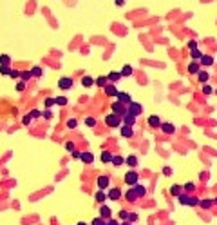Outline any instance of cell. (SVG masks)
Segmentation results:
<instances>
[{
	"label": "cell",
	"instance_id": "41",
	"mask_svg": "<svg viewBox=\"0 0 217 225\" xmlns=\"http://www.w3.org/2000/svg\"><path fill=\"white\" fill-rule=\"evenodd\" d=\"M67 127H69V129H76V127H78V120H76V118H69V120H67Z\"/></svg>",
	"mask_w": 217,
	"mask_h": 225
},
{
	"label": "cell",
	"instance_id": "48",
	"mask_svg": "<svg viewBox=\"0 0 217 225\" xmlns=\"http://www.w3.org/2000/svg\"><path fill=\"white\" fill-rule=\"evenodd\" d=\"M16 91H18V93H22V91H25V82H24V80L16 84Z\"/></svg>",
	"mask_w": 217,
	"mask_h": 225
},
{
	"label": "cell",
	"instance_id": "4",
	"mask_svg": "<svg viewBox=\"0 0 217 225\" xmlns=\"http://www.w3.org/2000/svg\"><path fill=\"white\" fill-rule=\"evenodd\" d=\"M127 111H129V113H130V114H134V116H136V118H138V116H139V114H143V105H141V104H138V102H134V100H132V102H130V104H129V105H127Z\"/></svg>",
	"mask_w": 217,
	"mask_h": 225
},
{
	"label": "cell",
	"instance_id": "34",
	"mask_svg": "<svg viewBox=\"0 0 217 225\" xmlns=\"http://www.w3.org/2000/svg\"><path fill=\"white\" fill-rule=\"evenodd\" d=\"M11 64V56L9 55H0V65H9Z\"/></svg>",
	"mask_w": 217,
	"mask_h": 225
},
{
	"label": "cell",
	"instance_id": "57",
	"mask_svg": "<svg viewBox=\"0 0 217 225\" xmlns=\"http://www.w3.org/2000/svg\"><path fill=\"white\" fill-rule=\"evenodd\" d=\"M127 0H116V5H125Z\"/></svg>",
	"mask_w": 217,
	"mask_h": 225
},
{
	"label": "cell",
	"instance_id": "13",
	"mask_svg": "<svg viewBox=\"0 0 217 225\" xmlns=\"http://www.w3.org/2000/svg\"><path fill=\"white\" fill-rule=\"evenodd\" d=\"M100 216H101L103 220H110V216H112V211H110L107 205H101V207H100Z\"/></svg>",
	"mask_w": 217,
	"mask_h": 225
},
{
	"label": "cell",
	"instance_id": "31",
	"mask_svg": "<svg viewBox=\"0 0 217 225\" xmlns=\"http://www.w3.org/2000/svg\"><path fill=\"white\" fill-rule=\"evenodd\" d=\"M188 196H190L188 193H181V194L177 196V200H179V203H181V205H187V203H188Z\"/></svg>",
	"mask_w": 217,
	"mask_h": 225
},
{
	"label": "cell",
	"instance_id": "60",
	"mask_svg": "<svg viewBox=\"0 0 217 225\" xmlns=\"http://www.w3.org/2000/svg\"><path fill=\"white\" fill-rule=\"evenodd\" d=\"M214 205H217V198H215V200H214Z\"/></svg>",
	"mask_w": 217,
	"mask_h": 225
},
{
	"label": "cell",
	"instance_id": "54",
	"mask_svg": "<svg viewBox=\"0 0 217 225\" xmlns=\"http://www.w3.org/2000/svg\"><path fill=\"white\" fill-rule=\"evenodd\" d=\"M163 174H165V176H172V169H170V167H165V169H163Z\"/></svg>",
	"mask_w": 217,
	"mask_h": 225
},
{
	"label": "cell",
	"instance_id": "42",
	"mask_svg": "<svg viewBox=\"0 0 217 225\" xmlns=\"http://www.w3.org/2000/svg\"><path fill=\"white\" fill-rule=\"evenodd\" d=\"M118 216H120V220H121V222H127V220H129V211H125V209H121Z\"/></svg>",
	"mask_w": 217,
	"mask_h": 225
},
{
	"label": "cell",
	"instance_id": "28",
	"mask_svg": "<svg viewBox=\"0 0 217 225\" xmlns=\"http://www.w3.org/2000/svg\"><path fill=\"white\" fill-rule=\"evenodd\" d=\"M42 67L40 65H34V67H31V74H33V78H40L42 76Z\"/></svg>",
	"mask_w": 217,
	"mask_h": 225
},
{
	"label": "cell",
	"instance_id": "58",
	"mask_svg": "<svg viewBox=\"0 0 217 225\" xmlns=\"http://www.w3.org/2000/svg\"><path fill=\"white\" fill-rule=\"evenodd\" d=\"M120 225H132V223H130V222L127 220V222H121V223H120Z\"/></svg>",
	"mask_w": 217,
	"mask_h": 225
},
{
	"label": "cell",
	"instance_id": "38",
	"mask_svg": "<svg viewBox=\"0 0 217 225\" xmlns=\"http://www.w3.org/2000/svg\"><path fill=\"white\" fill-rule=\"evenodd\" d=\"M190 56H192L194 60H201V56H203V53H201L199 49H192V53H190Z\"/></svg>",
	"mask_w": 217,
	"mask_h": 225
},
{
	"label": "cell",
	"instance_id": "22",
	"mask_svg": "<svg viewBox=\"0 0 217 225\" xmlns=\"http://www.w3.org/2000/svg\"><path fill=\"white\" fill-rule=\"evenodd\" d=\"M123 124H125V125H134V124H136V116L130 114V113H127V114L123 116Z\"/></svg>",
	"mask_w": 217,
	"mask_h": 225
},
{
	"label": "cell",
	"instance_id": "26",
	"mask_svg": "<svg viewBox=\"0 0 217 225\" xmlns=\"http://www.w3.org/2000/svg\"><path fill=\"white\" fill-rule=\"evenodd\" d=\"M81 85L83 87H92L94 85V78L92 76H83L81 78Z\"/></svg>",
	"mask_w": 217,
	"mask_h": 225
},
{
	"label": "cell",
	"instance_id": "53",
	"mask_svg": "<svg viewBox=\"0 0 217 225\" xmlns=\"http://www.w3.org/2000/svg\"><path fill=\"white\" fill-rule=\"evenodd\" d=\"M11 78H20V71H16V69H11V74H9Z\"/></svg>",
	"mask_w": 217,
	"mask_h": 225
},
{
	"label": "cell",
	"instance_id": "36",
	"mask_svg": "<svg viewBox=\"0 0 217 225\" xmlns=\"http://www.w3.org/2000/svg\"><path fill=\"white\" fill-rule=\"evenodd\" d=\"M194 189H196V184H194V182H187V184L183 185V191H187V193H192Z\"/></svg>",
	"mask_w": 217,
	"mask_h": 225
},
{
	"label": "cell",
	"instance_id": "50",
	"mask_svg": "<svg viewBox=\"0 0 217 225\" xmlns=\"http://www.w3.org/2000/svg\"><path fill=\"white\" fill-rule=\"evenodd\" d=\"M22 122H24V125H29V124H31V122H33V118H31V116H29V114H25V116H24V118H22Z\"/></svg>",
	"mask_w": 217,
	"mask_h": 225
},
{
	"label": "cell",
	"instance_id": "14",
	"mask_svg": "<svg viewBox=\"0 0 217 225\" xmlns=\"http://www.w3.org/2000/svg\"><path fill=\"white\" fill-rule=\"evenodd\" d=\"M208 80H210V73L208 71H199L197 73V82L199 84H206Z\"/></svg>",
	"mask_w": 217,
	"mask_h": 225
},
{
	"label": "cell",
	"instance_id": "33",
	"mask_svg": "<svg viewBox=\"0 0 217 225\" xmlns=\"http://www.w3.org/2000/svg\"><path fill=\"white\" fill-rule=\"evenodd\" d=\"M199 202H201L199 198H196V196H188V203H187V205H190V207H197Z\"/></svg>",
	"mask_w": 217,
	"mask_h": 225
},
{
	"label": "cell",
	"instance_id": "18",
	"mask_svg": "<svg viewBox=\"0 0 217 225\" xmlns=\"http://www.w3.org/2000/svg\"><path fill=\"white\" fill-rule=\"evenodd\" d=\"M125 164H127L129 167H136V165H138V156H136V154H129V156L125 158Z\"/></svg>",
	"mask_w": 217,
	"mask_h": 225
},
{
	"label": "cell",
	"instance_id": "46",
	"mask_svg": "<svg viewBox=\"0 0 217 225\" xmlns=\"http://www.w3.org/2000/svg\"><path fill=\"white\" fill-rule=\"evenodd\" d=\"M29 116H31V118H33V120H36V118H40V116H42V113H40V111H38V109H33V111H31V113H29Z\"/></svg>",
	"mask_w": 217,
	"mask_h": 225
},
{
	"label": "cell",
	"instance_id": "12",
	"mask_svg": "<svg viewBox=\"0 0 217 225\" xmlns=\"http://www.w3.org/2000/svg\"><path fill=\"white\" fill-rule=\"evenodd\" d=\"M201 71V64H199V60H194L190 65H188V73L190 74H197Z\"/></svg>",
	"mask_w": 217,
	"mask_h": 225
},
{
	"label": "cell",
	"instance_id": "1",
	"mask_svg": "<svg viewBox=\"0 0 217 225\" xmlns=\"http://www.w3.org/2000/svg\"><path fill=\"white\" fill-rule=\"evenodd\" d=\"M121 122H123V118H121V116H118L116 113H109V114L105 116V124H107L109 127H120V125H121Z\"/></svg>",
	"mask_w": 217,
	"mask_h": 225
},
{
	"label": "cell",
	"instance_id": "37",
	"mask_svg": "<svg viewBox=\"0 0 217 225\" xmlns=\"http://www.w3.org/2000/svg\"><path fill=\"white\" fill-rule=\"evenodd\" d=\"M0 74L2 76H9L11 74V67L9 65H0Z\"/></svg>",
	"mask_w": 217,
	"mask_h": 225
},
{
	"label": "cell",
	"instance_id": "25",
	"mask_svg": "<svg viewBox=\"0 0 217 225\" xmlns=\"http://www.w3.org/2000/svg\"><path fill=\"white\" fill-rule=\"evenodd\" d=\"M94 200H96L98 203H103V202H105V200H109V198H107V193H105V191H98V193H96V196H94Z\"/></svg>",
	"mask_w": 217,
	"mask_h": 225
},
{
	"label": "cell",
	"instance_id": "2",
	"mask_svg": "<svg viewBox=\"0 0 217 225\" xmlns=\"http://www.w3.org/2000/svg\"><path fill=\"white\" fill-rule=\"evenodd\" d=\"M110 109H112V113H116V114H118V116H121V118L129 113V111H127V105H125V104H121V102H118V100H116V102H112Z\"/></svg>",
	"mask_w": 217,
	"mask_h": 225
},
{
	"label": "cell",
	"instance_id": "19",
	"mask_svg": "<svg viewBox=\"0 0 217 225\" xmlns=\"http://www.w3.org/2000/svg\"><path fill=\"white\" fill-rule=\"evenodd\" d=\"M132 189L136 191V194H138V198H143V196L147 194V189H145V185H139V184H136V185H134Z\"/></svg>",
	"mask_w": 217,
	"mask_h": 225
},
{
	"label": "cell",
	"instance_id": "35",
	"mask_svg": "<svg viewBox=\"0 0 217 225\" xmlns=\"http://www.w3.org/2000/svg\"><path fill=\"white\" fill-rule=\"evenodd\" d=\"M20 78H22L24 82H27V80L33 78V74H31V71H20Z\"/></svg>",
	"mask_w": 217,
	"mask_h": 225
},
{
	"label": "cell",
	"instance_id": "29",
	"mask_svg": "<svg viewBox=\"0 0 217 225\" xmlns=\"http://www.w3.org/2000/svg\"><path fill=\"white\" fill-rule=\"evenodd\" d=\"M94 84L100 85V87H105V85L109 84V78H107V76H98V78L94 80Z\"/></svg>",
	"mask_w": 217,
	"mask_h": 225
},
{
	"label": "cell",
	"instance_id": "59",
	"mask_svg": "<svg viewBox=\"0 0 217 225\" xmlns=\"http://www.w3.org/2000/svg\"><path fill=\"white\" fill-rule=\"evenodd\" d=\"M78 225H87V223H85V222H80V223H78Z\"/></svg>",
	"mask_w": 217,
	"mask_h": 225
},
{
	"label": "cell",
	"instance_id": "51",
	"mask_svg": "<svg viewBox=\"0 0 217 225\" xmlns=\"http://www.w3.org/2000/svg\"><path fill=\"white\" fill-rule=\"evenodd\" d=\"M65 149H67L69 153H72V151H74V142H67V144H65Z\"/></svg>",
	"mask_w": 217,
	"mask_h": 225
},
{
	"label": "cell",
	"instance_id": "44",
	"mask_svg": "<svg viewBox=\"0 0 217 225\" xmlns=\"http://www.w3.org/2000/svg\"><path fill=\"white\" fill-rule=\"evenodd\" d=\"M56 105H67V98L65 96H56Z\"/></svg>",
	"mask_w": 217,
	"mask_h": 225
},
{
	"label": "cell",
	"instance_id": "30",
	"mask_svg": "<svg viewBox=\"0 0 217 225\" xmlns=\"http://www.w3.org/2000/svg\"><path fill=\"white\" fill-rule=\"evenodd\" d=\"M123 162H125V158L123 156H112V165H116V167H120V165H123Z\"/></svg>",
	"mask_w": 217,
	"mask_h": 225
},
{
	"label": "cell",
	"instance_id": "27",
	"mask_svg": "<svg viewBox=\"0 0 217 225\" xmlns=\"http://www.w3.org/2000/svg\"><path fill=\"white\" fill-rule=\"evenodd\" d=\"M112 156H114L112 153H109V151H103V153H101V158H100V160H101L103 164H109V162H112Z\"/></svg>",
	"mask_w": 217,
	"mask_h": 225
},
{
	"label": "cell",
	"instance_id": "20",
	"mask_svg": "<svg viewBox=\"0 0 217 225\" xmlns=\"http://www.w3.org/2000/svg\"><path fill=\"white\" fill-rule=\"evenodd\" d=\"M199 64H201V65H208V67H210V65L214 64V56L203 55V56H201V60H199Z\"/></svg>",
	"mask_w": 217,
	"mask_h": 225
},
{
	"label": "cell",
	"instance_id": "5",
	"mask_svg": "<svg viewBox=\"0 0 217 225\" xmlns=\"http://www.w3.org/2000/svg\"><path fill=\"white\" fill-rule=\"evenodd\" d=\"M96 185H98V189H100V191H105V189H109V185H110V178H109V176H105V174H101V176H98Z\"/></svg>",
	"mask_w": 217,
	"mask_h": 225
},
{
	"label": "cell",
	"instance_id": "40",
	"mask_svg": "<svg viewBox=\"0 0 217 225\" xmlns=\"http://www.w3.org/2000/svg\"><path fill=\"white\" fill-rule=\"evenodd\" d=\"M85 125H87V127H96V118L87 116V118H85Z\"/></svg>",
	"mask_w": 217,
	"mask_h": 225
},
{
	"label": "cell",
	"instance_id": "21",
	"mask_svg": "<svg viewBox=\"0 0 217 225\" xmlns=\"http://www.w3.org/2000/svg\"><path fill=\"white\" fill-rule=\"evenodd\" d=\"M107 78H109V82H110V84H116V82L121 78V74H120V71H110Z\"/></svg>",
	"mask_w": 217,
	"mask_h": 225
},
{
	"label": "cell",
	"instance_id": "9",
	"mask_svg": "<svg viewBox=\"0 0 217 225\" xmlns=\"http://www.w3.org/2000/svg\"><path fill=\"white\" fill-rule=\"evenodd\" d=\"M107 198H109V200H112V202H118V200L121 198V191H120L118 187H110V189H109Z\"/></svg>",
	"mask_w": 217,
	"mask_h": 225
},
{
	"label": "cell",
	"instance_id": "3",
	"mask_svg": "<svg viewBox=\"0 0 217 225\" xmlns=\"http://www.w3.org/2000/svg\"><path fill=\"white\" fill-rule=\"evenodd\" d=\"M125 184L127 185H136V184H139V174H138V171H127L125 173Z\"/></svg>",
	"mask_w": 217,
	"mask_h": 225
},
{
	"label": "cell",
	"instance_id": "7",
	"mask_svg": "<svg viewBox=\"0 0 217 225\" xmlns=\"http://www.w3.org/2000/svg\"><path fill=\"white\" fill-rule=\"evenodd\" d=\"M159 129H161L165 134H174V133H176V125H174V124H170V122H161Z\"/></svg>",
	"mask_w": 217,
	"mask_h": 225
},
{
	"label": "cell",
	"instance_id": "17",
	"mask_svg": "<svg viewBox=\"0 0 217 225\" xmlns=\"http://www.w3.org/2000/svg\"><path fill=\"white\" fill-rule=\"evenodd\" d=\"M132 73H134V67H132V65H129V64H127V65H123V67L120 69V74H121V76H130Z\"/></svg>",
	"mask_w": 217,
	"mask_h": 225
},
{
	"label": "cell",
	"instance_id": "15",
	"mask_svg": "<svg viewBox=\"0 0 217 225\" xmlns=\"http://www.w3.org/2000/svg\"><path fill=\"white\" fill-rule=\"evenodd\" d=\"M80 160H81L83 164H92V162H94V154H92V153H89V151H85V153H81Z\"/></svg>",
	"mask_w": 217,
	"mask_h": 225
},
{
	"label": "cell",
	"instance_id": "24",
	"mask_svg": "<svg viewBox=\"0 0 217 225\" xmlns=\"http://www.w3.org/2000/svg\"><path fill=\"white\" fill-rule=\"evenodd\" d=\"M148 125L150 127H159L161 125V120H159V116H148Z\"/></svg>",
	"mask_w": 217,
	"mask_h": 225
},
{
	"label": "cell",
	"instance_id": "52",
	"mask_svg": "<svg viewBox=\"0 0 217 225\" xmlns=\"http://www.w3.org/2000/svg\"><path fill=\"white\" fill-rule=\"evenodd\" d=\"M197 45H199L197 40H190V42H188V47H190V49H197Z\"/></svg>",
	"mask_w": 217,
	"mask_h": 225
},
{
	"label": "cell",
	"instance_id": "16",
	"mask_svg": "<svg viewBox=\"0 0 217 225\" xmlns=\"http://www.w3.org/2000/svg\"><path fill=\"white\" fill-rule=\"evenodd\" d=\"M125 200H127V202H138L139 198H138V194H136V191H134V189L130 187V189H129V191L125 193Z\"/></svg>",
	"mask_w": 217,
	"mask_h": 225
},
{
	"label": "cell",
	"instance_id": "45",
	"mask_svg": "<svg viewBox=\"0 0 217 225\" xmlns=\"http://www.w3.org/2000/svg\"><path fill=\"white\" fill-rule=\"evenodd\" d=\"M53 105H56V100H54V98H45V107L51 109Z\"/></svg>",
	"mask_w": 217,
	"mask_h": 225
},
{
	"label": "cell",
	"instance_id": "49",
	"mask_svg": "<svg viewBox=\"0 0 217 225\" xmlns=\"http://www.w3.org/2000/svg\"><path fill=\"white\" fill-rule=\"evenodd\" d=\"M129 222H130V223L138 222V213H129Z\"/></svg>",
	"mask_w": 217,
	"mask_h": 225
},
{
	"label": "cell",
	"instance_id": "55",
	"mask_svg": "<svg viewBox=\"0 0 217 225\" xmlns=\"http://www.w3.org/2000/svg\"><path fill=\"white\" fill-rule=\"evenodd\" d=\"M80 156H81V153H78V151H72V158H76V160H80Z\"/></svg>",
	"mask_w": 217,
	"mask_h": 225
},
{
	"label": "cell",
	"instance_id": "8",
	"mask_svg": "<svg viewBox=\"0 0 217 225\" xmlns=\"http://www.w3.org/2000/svg\"><path fill=\"white\" fill-rule=\"evenodd\" d=\"M116 98H118V102H121V104H125V105H129V104L132 102V96H130L129 93H123V91H118Z\"/></svg>",
	"mask_w": 217,
	"mask_h": 225
},
{
	"label": "cell",
	"instance_id": "32",
	"mask_svg": "<svg viewBox=\"0 0 217 225\" xmlns=\"http://www.w3.org/2000/svg\"><path fill=\"white\" fill-rule=\"evenodd\" d=\"M199 205H201L203 209H210V207L214 205V200H210V198H206V200H201V202H199Z\"/></svg>",
	"mask_w": 217,
	"mask_h": 225
},
{
	"label": "cell",
	"instance_id": "39",
	"mask_svg": "<svg viewBox=\"0 0 217 225\" xmlns=\"http://www.w3.org/2000/svg\"><path fill=\"white\" fill-rule=\"evenodd\" d=\"M214 93V87L210 84H203V94H212Z\"/></svg>",
	"mask_w": 217,
	"mask_h": 225
},
{
	"label": "cell",
	"instance_id": "11",
	"mask_svg": "<svg viewBox=\"0 0 217 225\" xmlns=\"http://www.w3.org/2000/svg\"><path fill=\"white\" fill-rule=\"evenodd\" d=\"M120 133H121L123 138H132V136H134V129H132V125H125V124H123V127L120 129Z\"/></svg>",
	"mask_w": 217,
	"mask_h": 225
},
{
	"label": "cell",
	"instance_id": "23",
	"mask_svg": "<svg viewBox=\"0 0 217 225\" xmlns=\"http://www.w3.org/2000/svg\"><path fill=\"white\" fill-rule=\"evenodd\" d=\"M181 193H183V187H181L179 184H174V185L170 187V194H172V196H176V198H177Z\"/></svg>",
	"mask_w": 217,
	"mask_h": 225
},
{
	"label": "cell",
	"instance_id": "6",
	"mask_svg": "<svg viewBox=\"0 0 217 225\" xmlns=\"http://www.w3.org/2000/svg\"><path fill=\"white\" fill-rule=\"evenodd\" d=\"M72 84H74V82H72L71 76H62V78L58 80V87H60V89H71Z\"/></svg>",
	"mask_w": 217,
	"mask_h": 225
},
{
	"label": "cell",
	"instance_id": "43",
	"mask_svg": "<svg viewBox=\"0 0 217 225\" xmlns=\"http://www.w3.org/2000/svg\"><path fill=\"white\" fill-rule=\"evenodd\" d=\"M91 225H107V220H103L101 216H98V218L92 220V223H91Z\"/></svg>",
	"mask_w": 217,
	"mask_h": 225
},
{
	"label": "cell",
	"instance_id": "47",
	"mask_svg": "<svg viewBox=\"0 0 217 225\" xmlns=\"http://www.w3.org/2000/svg\"><path fill=\"white\" fill-rule=\"evenodd\" d=\"M42 116H43L45 120H51V118H53V111H51V109H45V111L42 113Z\"/></svg>",
	"mask_w": 217,
	"mask_h": 225
},
{
	"label": "cell",
	"instance_id": "56",
	"mask_svg": "<svg viewBox=\"0 0 217 225\" xmlns=\"http://www.w3.org/2000/svg\"><path fill=\"white\" fill-rule=\"evenodd\" d=\"M107 225H120V222H116V220L110 218V220H107Z\"/></svg>",
	"mask_w": 217,
	"mask_h": 225
},
{
	"label": "cell",
	"instance_id": "61",
	"mask_svg": "<svg viewBox=\"0 0 217 225\" xmlns=\"http://www.w3.org/2000/svg\"><path fill=\"white\" fill-rule=\"evenodd\" d=\"M215 93H217V89H215Z\"/></svg>",
	"mask_w": 217,
	"mask_h": 225
},
{
	"label": "cell",
	"instance_id": "10",
	"mask_svg": "<svg viewBox=\"0 0 217 225\" xmlns=\"http://www.w3.org/2000/svg\"><path fill=\"white\" fill-rule=\"evenodd\" d=\"M103 91H105V94H107V96H112V98H116V94H118V89H116V85H114V84H110V82H109V84L103 87Z\"/></svg>",
	"mask_w": 217,
	"mask_h": 225
}]
</instances>
